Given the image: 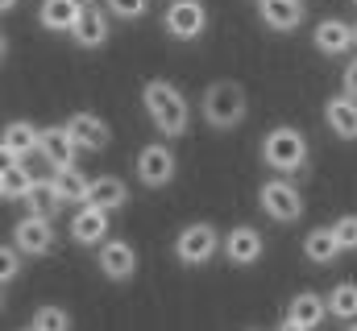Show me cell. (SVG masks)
<instances>
[{
    "mask_svg": "<svg viewBox=\"0 0 357 331\" xmlns=\"http://www.w3.org/2000/svg\"><path fill=\"white\" fill-rule=\"evenodd\" d=\"M142 104H146V116L158 129V137H167V141L187 137V129H191V104H187V95L178 91L175 83L150 79L142 87Z\"/></svg>",
    "mask_w": 357,
    "mask_h": 331,
    "instance_id": "obj_1",
    "label": "cell"
},
{
    "mask_svg": "<svg viewBox=\"0 0 357 331\" xmlns=\"http://www.w3.org/2000/svg\"><path fill=\"white\" fill-rule=\"evenodd\" d=\"M199 112H204V120H208L212 129H220V133L237 129V124L245 120V112H250L245 87L233 83V79L208 83V87H204V99H199Z\"/></svg>",
    "mask_w": 357,
    "mask_h": 331,
    "instance_id": "obj_2",
    "label": "cell"
},
{
    "mask_svg": "<svg viewBox=\"0 0 357 331\" xmlns=\"http://www.w3.org/2000/svg\"><path fill=\"white\" fill-rule=\"evenodd\" d=\"M262 162L278 174H303L307 166V137L295 129V124H274L266 137H262Z\"/></svg>",
    "mask_w": 357,
    "mask_h": 331,
    "instance_id": "obj_3",
    "label": "cell"
},
{
    "mask_svg": "<svg viewBox=\"0 0 357 331\" xmlns=\"http://www.w3.org/2000/svg\"><path fill=\"white\" fill-rule=\"evenodd\" d=\"M220 248H225V236H220L208 220H195V224H187L175 236V261L187 265V269H199V265H208Z\"/></svg>",
    "mask_w": 357,
    "mask_h": 331,
    "instance_id": "obj_4",
    "label": "cell"
},
{
    "mask_svg": "<svg viewBox=\"0 0 357 331\" xmlns=\"http://www.w3.org/2000/svg\"><path fill=\"white\" fill-rule=\"evenodd\" d=\"M258 207L266 211V220H274V224H295L303 216V195H299V186L287 174H278V178H266L258 186Z\"/></svg>",
    "mask_w": 357,
    "mask_h": 331,
    "instance_id": "obj_5",
    "label": "cell"
},
{
    "mask_svg": "<svg viewBox=\"0 0 357 331\" xmlns=\"http://www.w3.org/2000/svg\"><path fill=\"white\" fill-rule=\"evenodd\" d=\"M175 170H178L175 150H171L167 141H150V145L137 150V182H142V186L162 191V186L175 182Z\"/></svg>",
    "mask_w": 357,
    "mask_h": 331,
    "instance_id": "obj_6",
    "label": "cell"
},
{
    "mask_svg": "<svg viewBox=\"0 0 357 331\" xmlns=\"http://www.w3.org/2000/svg\"><path fill=\"white\" fill-rule=\"evenodd\" d=\"M162 29H167L175 42H195V38L208 29V8H204V0H171L167 13H162Z\"/></svg>",
    "mask_w": 357,
    "mask_h": 331,
    "instance_id": "obj_7",
    "label": "cell"
},
{
    "mask_svg": "<svg viewBox=\"0 0 357 331\" xmlns=\"http://www.w3.org/2000/svg\"><path fill=\"white\" fill-rule=\"evenodd\" d=\"M13 245L21 248L25 257H50L54 245H59V236H54V224H50V216H21L17 220V228H13Z\"/></svg>",
    "mask_w": 357,
    "mask_h": 331,
    "instance_id": "obj_8",
    "label": "cell"
},
{
    "mask_svg": "<svg viewBox=\"0 0 357 331\" xmlns=\"http://www.w3.org/2000/svg\"><path fill=\"white\" fill-rule=\"evenodd\" d=\"M225 261L229 265H258L262 261V252H266V236L258 232V228H250V224H237L233 232H225Z\"/></svg>",
    "mask_w": 357,
    "mask_h": 331,
    "instance_id": "obj_9",
    "label": "cell"
},
{
    "mask_svg": "<svg viewBox=\"0 0 357 331\" xmlns=\"http://www.w3.org/2000/svg\"><path fill=\"white\" fill-rule=\"evenodd\" d=\"M96 261H100V273L108 282H129L137 273V248L129 241H116V236L96 248Z\"/></svg>",
    "mask_w": 357,
    "mask_h": 331,
    "instance_id": "obj_10",
    "label": "cell"
},
{
    "mask_svg": "<svg viewBox=\"0 0 357 331\" xmlns=\"http://www.w3.org/2000/svg\"><path fill=\"white\" fill-rule=\"evenodd\" d=\"M312 42H316V50H320L324 58H341V54L357 50L354 25H349V21H341V17H324V21L312 29Z\"/></svg>",
    "mask_w": 357,
    "mask_h": 331,
    "instance_id": "obj_11",
    "label": "cell"
},
{
    "mask_svg": "<svg viewBox=\"0 0 357 331\" xmlns=\"http://www.w3.org/2000/svg\"><path fill=\"white\" fill-rule=\"evenodd\" d=\"M63 124L71 129V137L79 141L84 154H104V150L112 145V129H108V120H100L96 112H71Z\"/></svg>",
    "mask_w": 357,
    "mask_h": 331,
    "instance_id": "obj_12",
    "label": "cell"
},
{
    "mask_svg": "<svg viewBox=\"0 0 357 331\" xmlns=\"http://www.w3.org/2000/svg\"><path fill=\"white\" fill-rule=\"evenodd\" d=\"M42 150V129L29 124V120H8L4 133H0V154L4 162H25L29 154Z\"/></svg>",
    "mask_w": 357,
    "mask_h": 331,
    "instance_id": "obj_13",
    "label": "cell"
},
{
    "mask_svg": "<svg viewBox=\"0 0 357 331\" xmlns=\"http://www.w3.org/2000/svg\"><path fill=\"white\" fill-rule=\"evenodd\" d=\"M108 216L112 211H104V207H91V203H84L75 216H71V241L79 248H100L104 241H108Z\"/></svg>",
    "mask_w": 357,
    "mask_h": 331,
    "instance_id": "obj_14",
    "label": "cell"
},
{
    "mask_svg": "<svg viewBox=\"0 0 357 331\" xmlns=\"http://www.w3.org/2000/svg\"><path fill=\"white\" fill-rule=\"evenodd\" d=\"M38 154L50 162V170H63V166H75V158H79L84 150H79V141L71 137L67 124H46V129H42V150H38Z\"/></svg>",
    "mask_w": 357,
    "mask_h": 331,
    "instance_id": "obj_15",
    "label": "cell"
},
{
    "mask_svg": "<svg viewBox=\"0 0 357 331\" xmlns=\"http://www.w3.org/2000/svg\"><path fill=\"white\" fill-rule=\"evenodd\" d=\"M324 124L333 129V137L341 141H357V95L341 91L324 104Z\"/></svg>",
    "mask_w": 357,
    "mask_h": 331,
    "instance_id": "obj_16",
    "label": "cell"
},
{
    "mask_svg": "<svg viewBox=\"0 0 357 331\" xmlns=\"http://www.w3.org/2000/svg\"><path fill=\"white\" fill-rule=\"evenodd\" d=\"M71 42L79 46V50H100L104 42H108V13L100 8V4H84V17L75 21V29H71Z\"/></svg>",
    "mask_w": 357,
    "mask_h": 331,
    "instance_id": "obj_17",
    "label": "cell"
},
{
    "mask_svg": "<svg viewBox=\"0 0 357 331\" xmlns=\"http://www.w3.org/2000/svg\"><path fill=\"white\" fill-rule=\"evenodd\" d=\"M258 17L274 33H295L303 25V0H258Z\"/></svg>",
    "mask_w": 357,
    "mask_h": 331,
    "instance_id": "obj_18",
    "label": "cell"
},
{
    "mask_svg": "<svg viewBox=\"0 0 357 331\" xmlns=\"http://www.w3.org/2000/svg\"><path fill=\"white\" fill-rule=\"evenodd\" d=\"M84 4H88V0H42L38 21H42V29H50V33H71L75 21L84 17Z\"/></svg>",
    "mask_w": 357,
    "mask_h": 331,
    "instance_id": "obj_19",
    "label": "cell"
},
{
    "mask_svg": "<svg viewBox=\"0 0 357 331\" xmlns=\"http://www.w3.org/2000/svg\"><path fill=\"white\" fill-rule=\"evenodd\" d=\"M287 319H295V323H303V328L316 331L324 319H333V311H328V298H324V294L303 290V294H295V298L287 302Z\"/></svg>",
    "mask_w": 357,
    "mask_h": 331,
    "instance_id": "obj_20",
    "label": "cell"
},
{
    "mask_svg": "<svg viewBox=\"0 0 357 331\" xmlns=\"http://www.w3.org/2000/svg\"><path fill=\"white\" fill-rule=\"evenodd\" d=\"M88 203L91 207H104V211H121V207L129 203V186H125V178H116V174H100V178H91Z\"/></svg>",
    "mask_w": 357,
    "mask_h": 331,
    "instance_id": "obj_21",
    "label": "cell"
},
{
    "mask_svg": "<svg viewBox=\"0 0 357 331\" xmlns=\"http://www.w3.org/2000/svg\"><path fill=\"white\" fill-rule=\"evenodd\" d=\"M33 186H38V178H33L29 166L25 162H4V170H0V199H4V203H25Z\"/></svg>",
    "mask_w": 357,
    "mask_h": 331,
    "instance_id": "obj_22",
    "label": "cell"
},
{
    "mask_svg": "<svg viewBox=\"0 0 357 331\" xmlns=\"http://www.w3.org/2000/svg\"><path fill=\"white\" fill-rule=\"evenodd\" d=\"M341 252H345V248H341V241H337L333 224H324V228H312V232L303 236V257H307L312 265H333Z\"/></svg>",
    "mask_w": 357,
    "mask_h": 331,
    "instance_id": "obj_23",
    "label": "cell"
},
{
    "mask_svg": "<svg viewBox=\"0 0 357 331\" xmlns=\"http://www.w3.org/2000/svg\"><path fill=\"white\" fill-rule=\"evenodd\" d=\"M50 182H54V191H59V199H63V203H88L91 178H84V170L63 166V170H54V174H50Z\"/></svg>",
    "mask_w": 357,
    "mask_h": 331,
    "instance_id": "obj_24",
    "label": "cell"
},
{
    "mask_svg": "<svg viewBox=\"0 0 357 331\" xmlns=\"http://www.w3.org/2000/svg\"><path fill=\"white\" fill-rule=\"evenodd\" d=\"M324 298H328L333 319H341V323H354L357 319V282H337Z\"/></svg>",
    "mask_w": 357,
    "mask_h": 331,
    "instance_id": "obj_25",
    "label": "cell"
},
{
    "mask_svg": "<svg viewBox=\"0 0 357 331\" xmlns=\"http://www.w3.org/2000/svg\"><path fill=\"white\" fill-rule=\"evenodd\" d=\"M25 203H29V211H33V216H50V220L63 211V199H59L54 182H38V186L29 191V199H25Z\"/></svg>",
    "mask_w": 357,
    "mask_h": 331,
    "instance_id": "obj_26",
    "label": "cell"
},
{
    "mask_svg": "<svg viewBox=\"0 0 357 331\" xmlns=\"http://www.w3.org/2000/svg\"><path fill=\"white\" fill-rule=\"evenodd\" d=\"M38 331H71V315H67V307H54V302H46V307H38L33 311V319H29Z\"/></svg>",
    "mask_w": 357,
    "mask_h": 331,
    "instance_id": "obj_27",
    "label": "cell"
},
{
    "mask_svg": "<svg viewBox=\"0 0 357 331\" xmlns=\"http://www.w3.org/2000/svg\"><path fill=\"white\" fill-rule=\"evenodd\" d=\"M108 4V17L116 21H142L150 13V0H104Z\"/></svg>",
    "mask_w": 357,
    "mask_h": 331,
    "instance_id": "obj_28",
    "label": "cell"
},
{
    "mask_svg": "<svg viewBox=\"0 0 357 331\" xmlns=\"http://www.w3.org/2000/svg\"><path fill=\"white\" fill-rule=\"evenodd\" d=\"M21 257H25V252H21L17 245H8V241L0 245V282H4V290H8V282H17V273H21Z\"/></svg>",
    "mask_w": 357,
    "mask_h": 331,
    "instance_id": "obj_29",
    "label": "cell"
},
{
    "mask_svg": "<svg viewBox=\"0 0 357 331\" xmlns=\"http://www.w3.org/2000/svg\"><path fill=\"white\" fill-rule=\"evenodd\" d=\"M333 232H337V241H341L345 252H357V216L354 211L337 216V220H333Z\"/></svg>",
    "mask_w": 357,
    "mask_h": 331,
    "instance_id": "obj_30",
    "label": "cell"
},
{
    "mask_svg": "<svg viewBox=\"0 0 357 331\" xmlns=\"http://www.w3.org/2000/svg\"><path fill=\"white\" fill-rule=\"evenodd\" d=\"M341 87H345L349 95H357V58H349V67H345V75H341Z\"/></svg>",
    "mask_w": 357,
    "mask_h": 331,
    "instance_id": "obj_31",
    "label": "cell"
},
{
    "mask_svg": "<svg viewBox=\"0 0 357 331\" xmlns=\"http://www.w3.org/2000/svg\"><path fill=\"white\" fill-rule=\"evenodd\" d=\"M278 331H312V328H303V323H295V319H287V315H282V323H278Z\"/></svg>",
    "mask_w": 357,
    "mask_h": 331,
    "instance_id": "obj_32",
    "label": "cell"
},
{
    "mask_svg": "<svg viewBox=\"0 0 357 331\" xmlns=\"http://www.w3.org/2000/svg\"><path fill=\"white\" fill-rule=\"evenodd\" d=\"M17 8V0H0V13H13Z\"/></svg>",
    "mask_w": 357,
    "mask_h": 331,
    "instance_id": "obj_33",
    "label": "cell"
},
{
    "mask_svg": "<svg viewBox=\"0 0 357 331\" xmlns=\"http://www.w3.org/2000/svg\"><path fill=\"white\" fill-rule=\"evenodd\" d=\"M341 331H357V319H354V323H345V328H341Z\"/></svg>",
    "mask_w": 357,
    "mask_h": 331,
    "instance_id": "obj_34",
    "label": "cell"
},
{
    "mask_svg": "<svg viewBox=\"0 0 357 331\" xmlns=\"http://www.w3.org/2000/svg\"><path fill=\"white\" fill-rule=\"evenodd\" d=\"M21 331H38V328H33V323H29V328H21Z\"/></svg>",
    "mask_w": 357,
    "mask_h": 331,
    "instance_id": "obj_35",
    "label": "cell"
},
{
    "mask_svg": "<svg viewBox=\"0 0 357 331\" xmlns=\"http://www.w3.org/2000/svg\"><path fill=\"white\" fill-rule=\"evenodd\" d=\"M354 33H357V25H354Z\"/></svg>",
    "mask_w": 357,
    "mask_h": 331,
    "instance_id": "obj_36",
    "label": "cell"
},
{
    "mask_svg": "<svg viewBox=\"0 0 357 331\" xmlns=\"http://www.w3.org/2000/svg\"><path fill=\"white\" fill-rule=\"evenodd\" d=\"M250 331H258V328H250Z\"/></svg>",
    "mask_w": 357,
    "mask_h": 331,
    "instance_id": "obj_37",
    "label": "cell"
},
{
    "mask_svg": "<svg viewBox=\"0 0 357 331\" xmlns=\"http://www.w3.org/2000/svg\"><path fill=\"white\" fill-rule=\"evenodd\" d=\"M354 4H357V0H354Z\"/></svg>",
    "mask_w": 357,
    "mask_h": 331,
    "instance_id": "obj_38",
    "label": "cell"
}]
</instances>
